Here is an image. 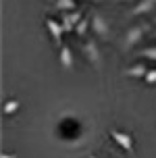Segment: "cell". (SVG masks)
I'll list each match as a JSON object with an SVG mask.
<instances>
[{"label": "cell", "instance_id": "cell-8", "mask_svg": "<svg viewBox=\"0 0 156 158\" xmlns=\"http://www.w3.org/2000/svg\"><path fill=\"white\" fill-rule=\"evenodd\" d=\"M146 73H148V67H146V64L135 63V64H131V67H127V69L123 71V75L125 77H131V79H144Z\"/></svg>", "mask_w": 156, "mask_h": 158}, {"label": "cell", "instance_id": "cell-10", "mask_svg": "<svg viewBox=\"0 0 156 158\" xmlns=\"http://www.w3.org/2000/svg\"><path fill=\"white\" fill-rule=\"evenodd\" d=\"M75 0H54V8L56 10H61V13H71V10H75Z\"/></svg>", "mask_w": 156, "mask_h": 158}, {"label": "cell", "instance_id": "cell-11", "mask_svg": "<svg viewBox=\"0 0 156 158\" xmlns=\"http://www.w3.org/2000/svg\"><path fill=\"white\" fill-rule=\"evenodd\" d=\"M19 108H21V102L13 98V100H6V102H4V108H2V112H4L6 117H11V114H15Z\"/></svg>", "mask_w": 156, "mask_h": 158}, {"label": "cell", "instance_id": "cell-13", "mask_svg": "<svg viewBox=\"0 0 156 158\" xmlns=\"http://www.w3.org/2000/svg\"><path fill=\"white\" fill-rule=\"evenodd\" d=\"M137 56L140 58H148V60H156V46H148V48H144V50H140Z\"/></svg>", "mask_w": 156, "mask_h": 158}, {"label": "cell", "instance_id": "cell-7", "mask_svg": "<svg viewBox=\"0 0 156 158\" xmlns=\"http://www.w3.org/2000/svg\"><path fill=\"white\" fill-rule=\"evenodd\" d=\"M58 63H61V67H62V69H67V71H71V69H73L75 58H73V52H71L69 46L58 48Z\"/></svg>", "mask_w": 156, "mask_h": 158}, {"label": "cell", "instance_id": "cell-2", "mask_svg": "<svg viewBox=\"0 0 156 158\" xmlns=\"http://www.w3.org/2000/svg\"><path fill=\"white\" fill-rule=\"evenodd\" d=\"M83 54H86L87 63H92L96 69H102V52L98 50V46H96V42H86L83 44Z\"/></svg>", "mask_w": 156, "mask_h": 158}, {"label": "cell", "instance_id": "cell-4", "mask_svg": "<svg viewBox=\"0 0 156 158\" xmlns=\"http://www.w3.org/2000/svg\"><path fill=\"white\" fill-rule=\"evenodd\" d=\"M46 29H48V33H50L52 42H54V46L62 48V33H65V29H62L61 21H56V19H46Z\"/></svg>", "mask_w": 156, "mask_h": 158}, {"label": "cell", "instance_id": "cell-1", "mask_svg": "<svg viewBox=\"0 0 156 158\" xmlns=\"http://www.w3.org/2000/svg\"><path fill=\"white\" fill-rule=\"evenodd\" d=\"M148 29H150L148 23L133 25L131 29H127V33H125V40H123V48H125V50H131L133 46H137L141 40H144V35L148 33Z\"/></svg>", "mask_w": 156, "mask_h": 158}, {"label": "cell", "instance_id": "cell-16", "mask_svg": "<svg viewBox=\"0 0 156 158\" xmlns=\"http://www.w3.org/2000/svg\"><path fill=\"white\" fill-rule=\"evenodd\" d=\"M87 158H98V156H94V154H90V156H87Z\"/></svg>", "mask_w": 156, "mask_h": 158}, {"label": "cell", "instance_id": "cell-18", "mask_svg": "<svg viewBox=\"0 0 156 158\" xmlns=\"http://www.w3.org/2000/svg\"><path fill=\"white\" fill-rule=\"evenodd\" d=\"M121 2H127V0H121Z\"/></svg>", "mask_w": 156, "mask_h": 158}, {"label": "cell", "instance_id": "cell-15", "mask_svg": "<svg viewBox=\"0 0 156 158\" xmlns=\"http://www.w3.org/2000/svg\"><path fill=\"white\" fill-rule=\"evenodd\" d=\"M0 158H17V154H2Z\"/></svg>", "mask_w": 156, "mask_h": 158}, {"label": "cell", "instance_id": "cell-19", "mask_svg": "<svg viewBox=\"0 0 156 158\" xmlns=\"http://www.w3.org/2000/svg\"><path fill=\"white\" fill-rule=\"evenodd\" d=\"M154 38H156V31H154Z\"/></svg>", "mask_w": 156, "mask_h": 158}, {"label": "cell", "instance_id": "cell-3", "mask_svg": "<svg viewBox=\"0 0 156 158\" xmlns=\"http://www.w3.org/2000/svg\"><path fill=\"white\" fill-rule=\"evenodd\" d=\"M92 29H94V33H96L100 40H108L110 38V25H108V21H106L102 15H98V13L92 17Z\"/></svg>", "mask_w": 156, "mask_h": 158}, {"label": "cell", "instance_id": "cell-5", "mask_svg": "<svg viewBox=\"0 0 156 158\" xmlns=\"http://www.w3.org/2000/svg\"><path fill=\"white\" fill-rule=\"evenodd\" d=\"M110 137L115 139L117 146H121L125 152H133V137L127 131H121V129H110Z\"/></svg>", "mask_w": 156, "mask_h": 158}, {"label": "cell", "instance_id": "cell-17", "mask_svg": "<svg viewBox=\"0 0 156 158\" xmlns=\"http://www.w3.org/2000/svg\"><path fill=\"white\" fill-rule=\"evenodd\" d=\"M90 2H102V0H90Z\"/></svg>", "mask_w": 156, "mask_h": 158}, {"label": "cell", "instance_id": "cell-6", "mask_svg": "<svg viewBox=\"0 0 156 158\" xmlns=\"http://www.w3.org/2000/svg\"><path fill=\"white\" fill-rule=\"evenodd\" d=\"M81 21V13H77V10H71V13H62L61 17V25L62 29H65V33H75V27H77V23Z\"/></svg>", "mask_w": 156, "mask_h": 158}, {"label": "cell", "instance_id": "cell-14", "mask_svg": "<svg viewBox=\"0 0 156 158\" xmlns=\"http://www.w3.org/2000/svg\"><path fill=\"white\" fill-rule=\"evenodd\" d=\"M144 81H146L148 85H156V69H148V73H146Z\"/></svg>", "mask_w": 156, "mask_h": 158}, {"label": "cell", "instance_id": "cell-9", "mask_svg": "<svg viewBox=\"0 0 156 158\" xmlns=\"http://www.w3.org/2000/svg\"><path fill=\"white\" fill-rule=\"evenodd\" d=\"M154 6H156V0H140V2L129 10V15L131 17H140V15H144V13H150Z\"/></svg>", "mask_w": 156, "mask_h": 158}, {"label": "cell", "instance_id": "cell-12", "mask_svg": "<svg viewBox=\"0 0 156 158\" xmlns=\"http://www.w3.org/2000/svg\"><path fill=\"white\" fill-rule=\"evenodd\" d=\"M87 29H92V19H81L77 23V27H75V33H77L79 38H83L87 33Z\"/></svg>", "mask_w": 156, "mask_h": 158}]
</instances>
